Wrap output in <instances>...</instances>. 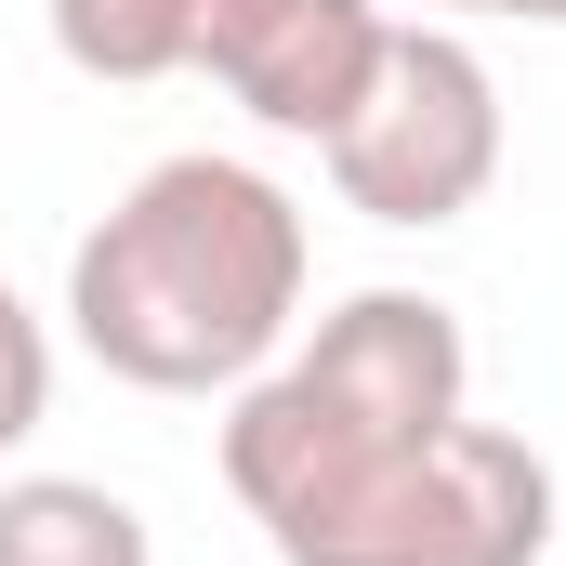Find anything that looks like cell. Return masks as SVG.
Returning a JSON list of instances; mask_svg holds the SVG:
<instances>
[{
    "label": "cell",
    "instance_id": "7",
    "mask_svg": "<svg viewBox=\"0 0 566 566\" xmlns=\"http://www.w3.org/2000/svg\"><path fill=\"white\" fill-rule=\"evenodd\" d=\"M53 53L80 80H171L198 66V0H53Z\"/></svg>",
    "mask_w": 566,
    "mask_h": 566
},
{
    "label": "cell",
    "instance_id": "1",
    "mask_svg": "<svg viewBox=\"0 0 566 566\" xmlns=\"http://www.w3.org/2000/svg\"><path fill=\"white\" fill-rule=\"evenodd\" d=\"M303 316V211L251 158H158L66 251V329L133 396H238Z\"/></svg>",
    "mask_w": 566,
    "mask_h": 566
},
{
    "label": "cell",
    "instance_id": "6",
    "mask_svg": "<svg viewBox=\"0 0 566 566\" xmlns=\"http://www.w3.org/2000/svg\"><path fill=\"white\" fill-rule=\"evenodd\" d=\"M0 566H158V541L93 474H13L0 488Z\"/></svg>",
    "mask_w": 566,
    "mask_h": 566
},
{
    "label": "cell",
    "instance_id": "3",
    "mask_svg": "<svg viewBox=\"0 0 566 566\" xmlns=\"http://www.w3.org/2000/svg\"><path fill=\"white\" fill-rule=\"evenodd\" d=\"M329 185H343V211H369L396 238L461 224L501 185V80H488V53L461 27H434V13L382 27V66H369L356 119L329 133Z\"/></svg>",
    "mask_w": 566,
    "mask_h": 566
},
{
    "label": "cell",
    "instance_id": "5",
    "mask_svg": "<svg viewBox=\"0 0 566 566\" xmlns=\"http://www.w3.org/2000/svg\"><path fill=\"white\" fill-rule=\"evenodd\" d=\"M382 0H198V66L290 145H329L382 66Z\"/></svg>",
    "mask_w": 566,
    "mask_h": 566
},
{
    "label": "cell",
    "instance_id": "2",
    "mask_svg": "<svg viewBox=\"0 0 566 566\" xmlns=\"http://www.w3.org/2000/svg\"><path fill=\"white\" fill-rule=\"evenodd\" d=\"M448 422H474V343L434 290H356L316 316V343L251 369L224 409V488L277 541L303 514L356 501L369 474L422 461Z\"/></svg>",
    "mask_w": 566,
    "mask_h": 566
},
{
    "label": "cell",
    "instance_id": "8",
    "mask_svg": "<svg viewBox=\"0 0 566 566\" xmlns=\"http://www.w3.org/2000/svg\"><path fill=\"white\" fill-rule=\"evenodd\" d=\"M53 422V329L13 303V277H0V448H27V434Z\"/></svg>",
    "mask_w": 566,
    "mask_h": 566
},
{
    "label": "cell",
    "instance_id": "4",
    "mask_svg": "<svg viewBox=\"0 0 566 566\" xmlns=\"http://www.w3.org/2000/svg\"><path fill=\"white\" fill-rule=\"evenodd\" d=\"M541 554H554V461L501 422H448L422 461L277 527V566H541Z\"/></svg>",
    "mask_w": 566,
    "mask_h": 566
},
{
    "label": "cell",
    "instance_id": "9",
    "mask_svg": "<svg viewBox=\"0 0 566 566\" xmlns=\"http://www.w3.org/2000/svg\"><path fill=\"white\" fill-rule=\"evenodd\" d=\"M434 27H461V13H488V27H566V0H422Z\"/></svg>",
    "mask_w": 566,
    "mask_h": 566
}]
</instances>
